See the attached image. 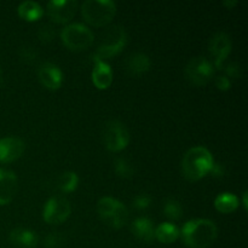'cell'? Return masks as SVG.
I'll list each match as a JSON object with an SVG mask.
<instances>
[{
  "label": "cell",
  "mask_w": 248,
  "mask_h": 248,
  "mask_svg": "<svg viewBox=\"0 0 248 248\" xmlns=\"http://www.w3.org/2000/svg\"><path fill=\"white\" fill-rule=\"evenodd\" d=\"M62 43L70 50H85L93 43L94 35L91 29L84 23H68L61 29Z\"/></svg>",
  "instance_id": "8992f818"
},
{
  "label": "cell",
  "mask_w": 248,
  "mask_h": 248,
  "mask_svg": "<svg viewBox=\"0 0 248 248\" xmlns=\"http://www.w3.org/2000/svg\"><path fill=\"white\" fill-rule=\"evenodd\" d=\"M72 206L64 196L56 195L48 199L44 206L43 217L50 224H60L69 217Z\"/></svg>",
  "instance_id": "9c48e42d"
},
{
  "label": "cell",
  "mask_w": 248,
  "mask_h": 248,
  "mask_svg": "<svg viewBox=\"0 0 248 248\" xmlns=\"http://www.w3.org/2000/svg\"><path fill=\"white\" fill-rule=\"evenodd\" d=\"M242 203H244V206H245V208L247 207V191L245 190L244 193H242Z\"/></svg>",
  "instance_id": "d6a6232c"
},
{
  "label": "cell",
  "mask_w": 248,
  "mask_h": 248,
  "mask_svg": "<svg viewBox=\"0 0 248 248\" xmlns=\"http://www.w3.org/2000/svg\"><path fill=\"white\" fill-rule=\"evenodd\" d=\"M186 78L194 85H206L215 75V65L203 56H195L184 68Z\"/></svg>",
  "instance_id": "ba28073f"
},
{
  "label": "cell",
  "mask_w": 248,
  "mask_h": 248,
  "mask_svg": "<svg viewBox=\"0 0 248 248\" xmlns=\"http://www.w3.org/2000/svg\"><path fill=\"white\" fill-rule=\"evenodd\" d=\"M56 31L52 26L50 24H44L39 28L38 31V38L40 39L43 43H50L52 41V39L55 38Z\"/></svg>",
  "instance_id": "83f0119b"
},
{
  "label": "cell",
  "mask_w": 248,
  "mask_h": 248,
  "mask_svg": "<svg viewBox=\"0 0 248 248\" xmlns=\"http://www.w3.org/2000/svg\"><path fill=\"white\" fill-rule=\"evenodd\" d=\"M126 43H127V33L124 27H109L102 35L101 43L94 52V58L104 61L106 58L111 57L120 52L125 47Z\"/></svg>",
  "instance_id": "5b68a950"
},
{
  "label": "cell",
  "mask_w": 248,
  "mask_h": 248,
  "mask_svg": "<svg viewBox=\"0 0 248 248\" xmlns=\"http://www.w3.org/2000/svg\"><path fill=\"white\" fill-rule=\"evenodd\" d=\"M18 15L23 19L27 21H35L40 18L44 14V10L39 2L33 1V0H24L17 7Z\"/></svg>",
  "instance_id": "ffe728a7"
},
{
  "label": "cell",
  "mask_w": 248,
  "mask_h": 248,
  "mask_svg": "<svg viewBox=\"0 0 248 248\" xmlns=\"http://www.w3.org/2000/svg\"><path fill=\"white\" fill-rule=\"evenodd\" d=\"M81 14L87 23L94 27L108 24L116 14V4L111 0H86L81 5Z\"/></svg>",
  "instance_id": "3957f363"
},
{
  "label": "cell",
  "mask_w": 248,
  "mask_h": 248,
  "mask_svg": "<svg viewBox=\"0 0 248 248\" xmlns=\"http://www.w3.org/2000/svg\"><path fill=\"white\" fill-rule=\"evenodd\" d=\"M131 232L137 239L150 242L155 239L154 223L148 217H138L131 224Z\"/></svg>",
  "instance_id": "e0dca14e"
},
{
  "label": "cell",
  "mask_w": 248,
  "mask_h": 248,
  "mask_svg": "<svg viewBox=\"0 0 248 248\" xmlns=\"http://www.w3.org/2000/svg\"><path fill=\"white\" fill-rule=\"evenodd\" d=\"M220 69H224L225 77L228 78H234V79H236V78H240L242 75V68L237 62L227 63Z\"/></svg>",
  "instance_id": "f1b7e54d"
},
{
  "label": "cell",
  "mask_w": 248,
  "mask_h": 248,
  "mask_svg": "<svg viewBox=\"0 0 248 248\" xmlns=\"http://www.w3.org/2000/svg\"><path fill=\"white\" fill-rule=\"evenodd\" d=\"M18 189L15 172L0 167V205H6L14 199Z\"/></svg>",
  "instance_id": "5bb4252c"
},
{
  "label": "cell",
  "mask_w": 248,
  "mask_h": 248,
  "mask_svg": "<svg viewBox=\"0 0 248 248\" xmlns=\"http://www.w3.org/2000/svg\"><path fill=\"white\" fill-rule=\"evenodd\" d=\"M79 184V176L73 171H65L57 178V188L63 193H70L75 190Z\"/></svg>",
  "instance_id": "7402d4cb"
},
{
  "label": "cell",
  "mask_w": 248,
  "mask_h": 248,
  "mask_svg": "<svg viewBox=\"0 0 248 248\" xmlns=\"http://www.w3.org/2000/svg\"><path fill=\"white\" fill-rule=\"evenodd\" d=\"M162 210H164L165 216L172 220L181 219L182 216H183V206L174 198H167L164 201Z\"/></svg>",
  "instance_id": "603a6c76"
},
{
  "label": "cell",
  "mask_w": 248,
  "mask_h": 248,
  "mask_svg": "<svg viewBox=\"0 0 248 248\" xmlns=\"http://www.w3.org/2000/svg\"><path fill=\"white\" fill-rule=\"evenodd\" d=\"M26 144L18 137H5L0 140V161L11 162L23 154Z\"/></svg>",
  "instance_id": "4fadbf2b"
},
{
  "label": "cell",
  "mask_w": 248,
  "mask_h": 248,
  "mask_svg": "<svg viewBox=\"0 0 248 248\" xmlns=\"http://www.w3.org/2000/svg\"><path fill=\"white\" fill-rule=\"evenodd\" d=\"M64 236L60 232H52L44 239V246L46 248H60L64 244Z\"/></svg>",
  "instance_id": "484cf974"
},
{
  "label": "cell",
  "mask_w": 248,
  "mask_h": 248,
  "mask_svg": "<svg viewBox=\"0 0 248 248\" xmlns=\"http://www.w3.org/2000/svg\"><path fill=\"white\" fill-rule=\"evenodd\" d=\"M215 206L219 212L230 213L236 210L239 206V198L235 194L224 191L215 199Z\"/></svg>",
  "instance_id": "44dd1931"
},
{
  "label": "cell",
  "mask_w": 248,
  "mask_h": 248,
  "mask_svg": "<svg viewBox=\"0 0 248 248\" xmlns=\"http://www.w3.org/2000/svg\"><path fill=\"white\" fill-rule=\"evenodd\" d=\"M97 211L98 215L109 227L123 228L127 223L128 210L120 200L111 196H103L97 202Z\"/></svg>",
  "instance_id": "277c9868"
},
{
  "label": "cell",
  "mask_w": 248,
  "mask_h": 248,
  "mask_svg": "<svg viewBox=\"0 0 248 248\" xmlns=\"http://www.w3.org/2000/svg\"><path fill=\"white\" fill-rule=\"evenodd\" d=\"M152 203V196L147 193H140L133 198L132 205L136 210H145Z\"/></svg>",
  "instance_id": "4316f807"
},
{
  "label": "cell",
  "mask_w": 248,
  "mask_h": 248,
  "mask_svg": "<svg viewBox=\"0 0 248 248\" xmlns=\"http://www.w3.org/2000/svg\"><path fill=\"white\" fill-rule=\"evenodd\" d=\"M2 82V70H1V67H0V85H1Z\"/></svg>",
  "instance_id": "836d02e7"
},
{
  "label": "cell",
  "mask_w": 248,
  "mask_h": 248,
  "mask_svg": "<svg viewBox=\"0 0 248 248\" xmlns=\"http://www.w3.org/2000/svg\"><path fill=\"white\" fill-rule=\"evenodd\" d=\"M114 170H115L116 174L123 177V178H131L135 174L133 164L124 156L116 157L115 161H114Z\"/></svg>",
  "instance_id": "cb8c5ba5"
},
{
  "label": "cell",
  "mask_w": 248,
  "mask_h": 248,
  "mask_svg": "<svg viewBox=\"0 0 248 248\" xmlns=\"http://www.w3.org/2000/svg\"><path fill=\"white\" fill-rule=\"evenodd\" d=\"M78 9L77 0H51L46 5L48 17L56 23H68Z\"/></svg>",
  "instance_id": "30bf717a"
},
{
  "label": "cell",
  "mask_w": 248,
  "mask_h": 248,
  "mask_svg": "<svg viewBox=\"0 0 248 248\" xmlns=\"http://www.w3.org/2000/svg\"><path fill=\"white\" fill-rule=\"evenodd\" d=\"M38 78L41 84L50 90H57L62 85V69L53 62H43L38 68Z\"/></svg>",
  "instance_id": "7c38bea8"
},
{
  "label": "cell",
  "mask_w": 248,
  "mask_h": 248,
  "mask_svg": "<svg viewBox=\"0 0 248 248\" xmlns=\"http://www.w3.org/2000/svg\"><path fill=\"white\" fill-rule=\"evenodd\" d=\"M103 143L111 152H120L125 149L130 143V132L124 123L116 119H111L103 126L102 132Z\"/></svg>",
  "instance_id": "52a82bcc"
},
{
  "label": "cell",
  "mask_w": 248,
  "mask_h": 248,
  "mask_svg": "<svg viewBox=\"0 0 248 248\" xmlns=\"http://www.w3.org/2000/svg\"><path fill=\"white\" fill-rule=\"evenodd\" d=\"M215 159L210 150L202 145H196L186 152L182 159V171L190 181L203 178L212 169Z\"/></svg>",
  "instance_id": "7a4b0ae2"
},
{
  "label": "cell",
  "mask_w": 248,
  "mask_h": 248,
  "mask_svg": "<svg viewBox=\"0 0 248 248\" xmlns=\"http://www.w3.org/2000/svg\"><path fill=\"white\" fill-rule=\"evenodd\" d=\"M210 172L215 177H223L225 174V166L223 164H218V162H215Z\"/></svg>",
  "instance_id": "4dcf8cb0"
},
{
  "label": "cell",
  "mask_w": 248,
  "mask_h": 248,
  "mask_svg": "<svg viewBox=\"0 0 248 248\" xmlns=\"http://www.w3.org/2000/svg\"><path fill=\"white\" fill-rule=\"evenodd\" d=\"M210 52L215 58V64L217 68H222L224 65L228 55L232 51V39L229 34L225 31H217L210 39L208 44Z\"/></svg>",
  "instance_id": "8fae6325"
},
{
  "label": "cell",
  "mask_w": 248,
  "mask_h": 248,
  "mask_svg": "<svg viewBox=\"0 0 248 248\" xmlns=\"http://www.w3.org/2000/svg\"><path fill=\"white\" fill-rule=\"evenodd\" d=\"M126 68L131 74H143V73L148 72L150 68V58L147 53L140 52H133L130 55L126 61Z\"/></svg>",
  "instance_id": "ac0fdd59"
},
{
  "label": "cell",
  "mask_w": 248,
  "mask_h": 248,
  "mask_svg": "<svg viewBox=\"0 0 248 248\" xmlns=\"http://www.w3.org/2000/svg\"><path fill=\"white\" fill-rule=\"evenodd\" d=\"M10 241L21 248H34L38 245V235L28 228H15L10 232Z\"/></svg>",
  "instance_id": "2e32d148"
},
{
  "label": "cell",
  "mask_w": 248,
  "mask_h": 248,
  "mask_svg": "<svg viewBox=\"0 0 248 248\" xmlns=\"http://www.w3.org/2000/svg\"><path fill=\"white\" fill-rule=\"evenodd\" d=\"M181 235L186 246L206 248L217 239L218 228L213 220L207 218H194L183 225Z\"/></svg>",
  "instance_id": "6da1fadb"
},
{
  "label": "cell",
  "mask_w": 248,
  "mask_h": 248,
  "mask_svg": "<svg viewBox=\"0 0 248 248\" xmlns=\"http://www.w3.org/2000/svg\"><path fill=\"white\" fill-rule=\"evenodd\" d=\"M181 236V230L176 224L171 222H165L155 228V239L162 244H172Z\"/></svg>",
  "instance_id": "d6986e66"
},
{
  "label": "cell",
  "mask_w": 248,
  "mask_h": 248,
  "mask_svg": "<svg viewBox=\"0 0 248 248\" xmlns=\"http://www.w3.org/2000/svg\"><path fill=\"white\" fill-rule=\"evenodd\" d=\"M215 82L216 86L219 90H223V91H227V90H229L230 86H232V81H230L229 78L225 77V75H218V77H216Z\"/></svg>",
  "instance_id": "f546056e"
},
{
  "label": "cell",
  "mask_w": 248,
  "mask_h": 248,
  "mask_svg": "<svg viewBox=\"0 0 248 248\" xmlns=\"http://www.w3.org/2000/svg\"><path fill=\"white\" fill-rule=\"evenodd\" d=\"M236 4H237L236 0H229V1H228V0H224V5H227V6H229V7L234 6V5H236Z\"/></svg>",
  "instance_id": "1f68e13d"
},
{
  "label": "cell",
  "mask_w": 248,
  "mask_h": 248,
  "mask_svg": "<svg viewBox=\"0 0 248 248\" xmlns=\"http://www.w3.org/2000/svg\"><path fill=\"white\" fill-rule=\"evenodd\" d=\"M18 53H19V57H21V60L23 61V62L29 63V64L35 62L39 57V53H38V51H36V48L33 47V46H31V45L22 46V47L19 48Z\"/></svg>",
  "instance_id": "d4e9b609"
},
{
  "label": "cell",
  "mask_w": 248,
  "mask_h": 248,
  "mask_svg": "<svg viewBox=\"0 0 248 248\" xmlns=\"http://www.w3.org/2000/svg\"><path fill=\"white\" fill-rule=\"evenodd\" d=\"M94 65L92 69V81L98 89H107L113 82V70L106 61L93 58Z\"/></svg>",
  "instance_id": "9a60e30c"
}]
</instances>
